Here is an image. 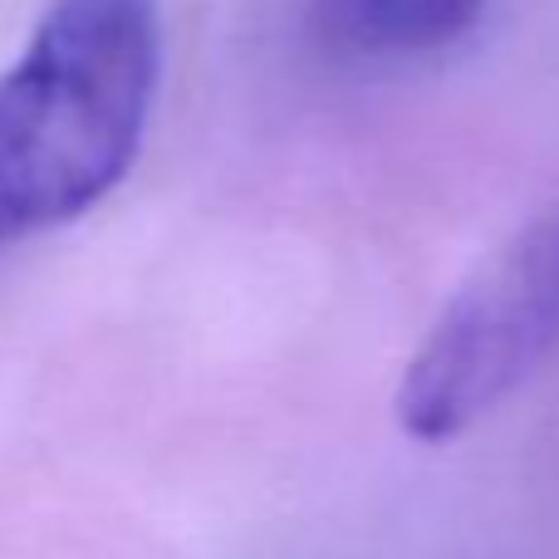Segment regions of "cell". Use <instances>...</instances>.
Listing matches in <instances>:
<instances>
[{"label":"cell","instance_id":"obj_1","mask_svg":"<svg viewBox=\"0 0 559 559\" xmlns=\"http://www.w3.org/2000/svg\"><path fill=\"white\" fill-rule=\"evenodd\" d=\"M163 0H49L0 74V246L79 222L138 163Z\"/></svg>","mask_w":559,"mask_h":559},{"label":"cell","instance_id":"obj_3","mask_svg":"<svg viewBox=\"0 0 559 559\" xmlns=\"http://www.w3.org/2000/svg\"><path fill=\"white\" fill-rule=\"evenodd\" d=\"M334 5L368 49H397V55L442 49L486 15V0H334Z\"/></svg>","mask_w":559,"mask_h":559},{"label":"cell","instance_id":"obj_2","mask_svg":"<svg viewBox=\"0 0 559 559\" xmlns=\"http://www.w3.org/2000/svg\"><path fill=\"white\" fill-rule=\"evenodd\" d=\"M559 348V202L511 231L442 305L397 383L393 413L413 442L466 437L521 393Z\"/></svg>","mask_w":559,"mask_h":559}]
</instances>
